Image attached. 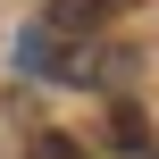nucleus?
<instances>
[{
	"label": "nucleus",
	"instance_id": "nucleus-1",
	"mask_svg": "<svg viewBox=\"0 0 159 159\" xmlns=\"http://www.w3.org/2000/svg\"><path fill=\"white\" fill-rule=\"evenodd\" d=\"M101 25H109V0H50V8L34 17V34H25V42L67 50V42H84V34H101Z\"/></svg>",
	"mask_w": 159,
	"mask_h": 159
},
{
	"label": "nucleus",
	"instance_id": "nucleus-2",
	"mask_svg": "<svg viewBox=\"0 0 159 159\" xmlns=\"http://www.w3.org/2000/svg\"><path fill=\"white\" fill-rule=\"evenodd\" d=\"M25 159H92V151H84L75 134H59V126H42V134L25 143Z\"/></svg>",
	"mask_w": 159,
	"mask_h": 159
}]
</instances>
